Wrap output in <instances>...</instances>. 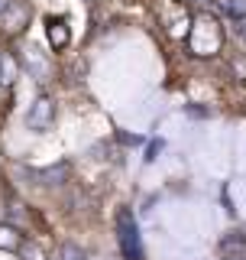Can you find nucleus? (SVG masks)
Listing matches in <instances>:
<instances>
[{
    "label": "nucleus",
    "mask_w": 246,
    "mask_h": 260,
    "mask_svg": "<svg viewBox=\"0 0 246 260\" xmlns=\"http://www.w3.org/2000/svg\"><path fill=\"white\" fill-rule=\"evenodd\" d=\"M20 250H23V257H26V260H46V257H43V254H39V250H36V247H32V244H23V247H20Z\"/></svg>",
    "instance_id": "f8f14e48"
},
{
    "label": "nucleus",
    "mask_w": 246,
    "mask_h": 260,
    "mask_svg": "<svg viewBox=\"0 0 246 260\" xmlns=\"http://www.w3.org/2000/svg\"><path fill=\"white\" fill-rule=\"evenodd\" d=\"M29 4H23V0H10V7H7L4 13H0V29L7 32V36H16V32H23L29 26Z\"/></svg>",
    "instance_id": "f03ea898"
},
{
    "label": "nucleus",
    "mask_w": 246,
    "mask_h": 260,
    "mask_svg": "<svg viewBox=\"0 0 246 260\" xmlns=\"http://www.w3.org/2000/svg\"><path fill=\"white\" fill-rule=\"evenodd\" d=\"M23 247V234L13 224H0V250H20Z\"/></svg>",
    "instance_id": "423d86ee"
},
{
    "label": "nucleus",
    "mask_w": 246,
    "mask_h": 260,
    "mask_svg": "<svg viewBox=\"0 0 246 260\" xmlns=\"http://www.w3.org/2000/svg\"><path fill=\"white\" fill-rule=\"evenodd\" d=\"M36 179H39V185H62V182H68V166H65V162H59V166L39 169Z\"/></svg>",
    "instance_id": "39448f33"
},
{
    "label": "nucleus",
    "mask_w": 246,
    "mask_h": 260,
    "mask_svg": "<svg viewBox=\"0 0 246 260\" xmlns=\"http://www.w3.org/2000/svg\"><path fill=\"white\" fill-rule=\"evenodd\" d=\"M220 254L224 257H246V241L240 234H227V238L220 241Z\"/></svg>",
    "instance_id": "0eeeda50"
},
{
    "label": "nucleus",
    "mask_w": 246,
    "mask_h": 260,
    "mask_svg": "<svg viewBox=\"0 0 246 260\" xmlns=\"http://www.w3.org/2000/svg\"><path fill=\"white\" fill-rule=\"evenodd\" d=\"M59 260H88V254L78 247V244H62V247H59Z\"/></svg>",
    "instance_id": "9d476101"
},
{
    "label": "nucleus",
    "mask_w": 246,
    "mask_h": 260,
    "mask_svg": "<svg viewBox=\"0 0 246 260\" xmlns=\"http://www.w3.org/2000/svg\"><path fill=\"white\" fill-rule=\"evenodd\" d=\"M26 65H29V69L32 72H36V75L39 78H43V75H49V65H46V59H39V49H26Z\"/></svg>",
    "instance_id": "6e6552de"
},
{
    "label": "nucleus",
    "mask_w": 246,
    "mask_h": 260,
    "mask_svg": "<svg viewBox=\"0 0 246 260\" xmlns=\"http://www.w3.org/2000/svg\"><path fill=\"white\" fill-rule=\"evenodd\" d=\"M240 238H243V241H246V231H240Z\"/></svg>",
    "instance_id": "2eb2a0df"
},
{
    "label": "nucleus",
    "mask_w": 246,
    "mask_h": 260,
    "mask_svg": "<svg viewBox=\"0 0 246 260\" xmlns=\"http://www.w3.org/2000/svg\"><path fill=\"white\" fill-rule=\"evenodd\" d=\"M224 260H246V257H224Z\"/></svg>",
    "instance_id": "4468645a"
},
{
    "label": "nucleus",
    "mask_w": 246,
    "mask_h": 260,
    "mask_svg": "<svg viewBox=\"0 0 246 260\" xmlns=\"http://www.w3.org/2000/svg\"><path fill=\"white\" fill-rule=\"evenodd\" d=\"M220 10H224L230 20H243V10H246V4L243 0H220Z\"/></svg>",
    "instance_id": "1a4fd4ad"
},
{
    "label": "nucleus",
    "mask_w": 246,
    "mask_h": 260,
    "mask_svg": "<svg viewBox=\"0 0 246 260\" xmlns=\"http://www.w3.org/2000/svg\"><path fill=\"white\" fill-rule=\"evenodd\" d=\"M7 7H10V0H0V13H4V10H7Z\"/></svg>",
    "instance_id": "ddd939ff"
},
{
    "label": "nucleus",
    "mask_w": 246,
    "mask_h": 260,
    "mask_svg": "<svg viewBox=\"0 0 246 260\" xmlns=\"http://www.w3.org/2000/svg\"><path fill=\"white\" fill-rule=\"evenodd\" d=\"M198 4H204V0H198Z\"/></svg>",
    "instance_id": "dca6fc26"
},
{
    "label": "nucleus",
    "mask_w": 246,
    "mask_h": 260,
    "mask_svg": "<svg viewBox=\"0 0 246 260\" xmlns=\"http://www.w3.org/2000/svg\"><path fill=\"white\" fill-rule=\"evenodd\" d=\"M117 241L127 260H143V244H139V228L127 208H120L117 215Z\"/></svg>",
    "instance_id": "f257e3e1"
},
{
    "label": "nucleus",
    "mask_w": 246,
    "mask_h": 260,
    "mask_svg": "<svg viewBox=\"0 0 246 260\" xmlns=\"http://www.w3.org/2000/svg\"><path fill=\"white\" fill-rule=\"evenodd\" d=\"M10 69H13L10 59H7V55L0 52V85H4V81H10Z\"/></svg>",
    "instance_id": "9b49d317"
},
{
    "label": "nucleus",
    "mask_w": 246,
    "mask_h": 260,
    "mask_svg": "<svg viewBox=\"0 0 246 260\" xmlns=\"http://www.w3.org/2000/svg\"><path fill=\"white\" fill-rule=\"evenodd\" d=\"M46 36H49V46L59 52V49H65V46H68V39H71L68 23H65L62 16H52V20L46 23Z\"/></svg>",
    "instance_id": "20e7f679"
},
{
    "label": "nucleus",
    "mask_w": 246,
    "mask_h": 260,
    "mask_svg": "<svg viewBox=\"0 0 246 260\" xmlns=\"http://www.w3.org/2000/svg\"><path fill=\"white\" fill-rule=\"evenodd\" d=\"M26 124L29 130H49L55 124V101L49 94H39L36 101H32V108L26 114Z\"/></svg>",
    "instance_id": "7ed1b4c3"
}]
</instances>
